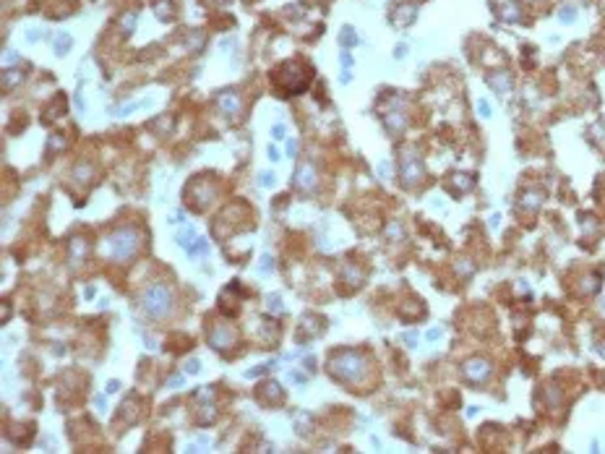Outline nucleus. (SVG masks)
Listing matches in <instances>:
<instances>
[{"instance_id": "nucleus-18", "label": "nucleus", "mask_w": 605, "mask_h": 454, "mask_svg": "<svg viewBox=\"0 0 605 454\" xmlns=\"http://www.w3.org/2000/svg\"><path fill=\"white\" fill-rule=\"evenodd\" d=\"M501 18L506 21V24H519V21H522V11H519V6L514 3V0H506L504 8H501Z\"/></svg>"}, {"instance_id": "nucleus-22", "label": "nucleus", "mask_w": 605, "mask_h": 454, "mask_svg": "<svg viewBox=\"0 0 605 454\" xmlns=\"http://www.w3.org/2000/svg\"><path fill=\"white\" fill-rule=\"evenodd\" d=\"M186 251H188V256L191 259H201V256H206V251H209V243H206V238H196L188 248H186Z\"/></svg>"}, {"instance_id": "nucleus-54", "label": "nucleus", "mask_w": 605, "mask_h": 454, "mask_svg": "<svg viewBox=\"0 0 605 454\" xmlns=\"http://www.w3.org/2000/svg\"><path fill=\"white\" fill-rule=\"evenodd\" d=\"M94 405H97V410H104V397H97Z\"/></svg>"}, {"instance_id": "nucleus-24", "label": "nucleus", "mask_w": 605, "mask_h": 454, "mask_svg": "<svg viewBox=\"0 0 605 454\" xmlns=\"http://www.w3.org/2000/svg\"><path fill=\"white\" fill-rule=\"evenodd\" d=\"M266 306H269V311L272 313H284V300H282V295L279 292H269L266 295Z\"/></svg>"}, {"instance_id": "nucleus-48", "label": "nucleus", "mask_w": 605, "mask_h": 454, "mask_svg": "<svg viewBox=\"0 0 605 454\" xmlns=\"http://www.w3.org/2000/svg\"><path fill=\"white\" fill-rule=\"evenodd\" d=\"M305 425H308V415H305V413H300V415H298V431H300V434L305 431Z\"/></svg>"}, {"instance_id": "nucleus-53", "label": "nucleus", "mask_w": 605, "mask_h": 454, "mask_svg": "<svg viewBox=\"0 0 605 454\" xmlns=\"http://www.w3.org/2000/svg\"><path fill=\"white\" fill-rule=\"evenodd\" d=\"M144 345H146L149 350H154V347H156V342H154V339H151V337H144Z\"/></svg>"}, {"instance_id": "nucleus-28", "label": "nucleus", "mask_w": 605, "mask_h": 454, "mask_svg": "<svg viewBox=\"0 0 605 454\" xmlns=\"http://www.w3.org/2000/svg\"><path fill=\"white\" fill-rule=\"evenodd\" d=\"M92 175H94V167H92V165H84V162H81V165L73 167V178H76V180H89Z\"/></svg>"}, {"instance_id": "nucleus-55", "label": "nucleus", "mask_w": 605, "mask_h": 454, "mask_svg": "<svg viewBox=\"0 0 605 454\" xmlns=\"http://www.w3.org/2000/svg\"><path fill=\"white\" fill-rule=\"evenodd\" d=\"M303 363H305V368H313V366H316V360H313V358H310V355H308V358H305V360H303Z\"/></svg>"}, {"instance_id": "nucleus-19", "label": "nucleus", "mask_w": 605, "mask_h": 454, "mask_svg": "<svg viewBox=\"0 0 605 454\" xmlns=\"http://www.w3.org/2000/svg\"><path fill=\"white\" fill-rule=\"evenodd\" d=\"M339 44H342V50H350V47H355V44H360V34L347 24V27L339 29Z\"/></svg>"}, {"instance_id": "nucleus-11", "label": "nucleus", "mask_w": 605, "mask_h": 454, "mask_svg": "<svg viewBox=\"0 0 605 454\" xmlns=\"http://www.w3.org/2000/svg\"><path fill=\"white\" fill-rule=\"evenodd\" d=\"M293 186L300 188V191H313L316 188V170L310 165H300L293 175Z\"/></svg>"}, {"instance_id": "nucleus-33", "label": "nucleus", "mask_w": 605, "mask_h": 454, "mask_svg": "<svg viewBox=\"0 0 605 454\" xmlns=\"http://www.w3.org/2000/svg\"><path fill=\"white\" fill-rule=\"evenodd\" d=\"M269 368H272V363H264V366L248 368V371H245V379H258V376H261V373H266Z\"/></svg>"}, {"instance_id": "nucleus-49", "label": "nucleus", "mask_w": 605, "mask_h": 454, "mask_svg": "<svg viewBox=\"0 0 605 454\" xmlns=\"http://www.w3.org/2000/svg\"><path fill=\"white\" fill-rule=\"evenodd\" d=\"M94 295H97L94 285H86V290H84V298H86V300H94Z\"/></svg>"}, {"instance_id": "nucleus-5", "label": "nucleus", "mask_w": 605, "mask_h": 454, "mask_svg": "<svg viewBox=\"0 0 605 454\" xmlns=\"http://www.w3.org/2000/svg\"><path fill=\"white\" fill-rule=\"evenodd\" d=\"M420 180H423V162H420L417 152L412 146H407L399 157V183L407 191H412Z\"/></svg>"}, {"instance_id": "nucleus-31", "label": "nucleus", "mask_w": 605, "mask_h": 454, "mask_svg": "<svg viewBox=\"0 0 605 454\" xmlns=\"http://www.w3.org/2000/svg\"><path fill=\"white\" fill-rule=\"evenodd\" d=\"M63 144H65V139H63V136H60V133H52V136H50V139H47V146H50V154H55V152H58V149H60Z\"/></svg>"}, {"instance_id": "nucleus-25", "label": "nucleus", "mask_w": 605, "mask_h": 454, "mask_svg": "<svg viewBox=\"0 0 605 454\" xmlns=\"http://www.w3.org/2000/svg\"><path fill=\"white\" fill-rule=\"evenodd\" d=\"M558 21H561V24H574L576 21V6H561L558 8Z\"/></svg>"}, {"instance_id": "nucleus-14", "label": "nucleus", "mask_w": 605, "mask_h": 454, "mask_svg": "<svg viewBox=\"0 0 605 454\" xmlns=\"http://www.w3.org/2000/svg\"><path fill=\"white\" fill-rule=\"evenodd\" d=\"M472 186H475V175H469V172H452L449 175V188L454 193H467Z\"/></svg>"}, {"instance_id": "nucleus-47", "label": "nucleus", "mask_w": 605, "mask_h": 454, "mask_svg": "<svg viewBox=\"0 0 605 454\" xmlns=\"http://www.w3.org/2000/svg\"><path fill=\"white\" fill-rule=\"evenodd\" d=\"M298 141H287V157H298Z\"/></svg>"}, {"instance_id": "nucleus-27", "label": "nucleus", "mask_w": 605, "mask_h": 454, "mask_svg": "<svg viewBox=\"0 0 605 454\" xmlns=\"http://www.w3.org/2000/svg\"><path fill=\"white\" fill-rule=\"evenodd\" d=\"M258 271H261L264 277H269V274L274 271V259L269 256V254H264V256L258 259Z\"/></svg>"}, {"instance_id": "nucleus-50", "label": "nucleus", "mask_w": 605, "mask_h": 454, "mask_svg": "<svg viewBox=\"0 0 605 454\" xmlns=\"http://www.w3.org/2000/svg\"><path fill=\"white\" fill-rule=\"evenodd\" d=\"M266 154H269V160H272V162H277V160H279V149H277V146H269V152H266Z\"/></svg>"}, {"instance_id": "nucleus-46", "label": "nucleus", "mask_w": 605, "mask_h": 454, "mask_svg": "<svg viewBox=\"0 0 605 454\" xmlns=\"http://www.w3.org/2000/svg\"><path fill=\"white\" fill-rule=\"evenodd\" d=\"M405 55H407V44L402 42V44H397V47H394V58L399 60V58H405Z\"/></svg>"}, {"instance_id": "nucleus-42", "label": "nucleus", "mask_w": 605, "mask_h": 454, "mask_svg": "<svg viewBox=\"0 0 605 454\" xmlns=\"http://www.w3.org/2000/svg\"><path fill=\"white\" fill-rule=\"evenodd\" d=\"M201 449H209V441H206V436H198V441L188 446V451H201Z\"/></svg>"}, {"instance_id": "nucleus-2", "label": "nucleus", "mask_w": 605, "mask_h": 454, "mask_svg": "<svg viewBox=\"0 0 605 454\" xmlns=\"http://www.w3.org/2000/svg\"><path fill=\"white\" fill-rule=\"evenodd\" d=\"M326 368H329L331 379L350 384V381H357V379H363L368 373V358L363 352H357V350H342V352H334L329 358Z\"/></svg>"}, {"instance_id": "nucleus-29", "label": "nucleus", "mask_w": 605, "mask_h": 454, "mask_svg": "<svg viewBox=\"0 0 605 454\" xmlns=\"http://www.w3.org/2000/svg\"><path fill=\"white\" fill-rule=\"evenodd\" d=\"M120 29H123L125 34H130L133 29H136V13H133V11H130V13H125V16L120 18Z\"/></svg>"}, {"instance_id": "nucleus-43", "label": "nucleus", "mask_w": 605, "mask_h": 454, "mask_svg": "<svg viewBox=\"0 0 605 454\" xmlns=\"http://www.w3.org/2000/svg\"><path fill=\"white\" fill-rule=\"evenodd\" d=\"M443 332H441V326H433V329H428V334H425V339L428 342H438V337H441Z\"/></svg>"}, {"instance_id": "nucleus-13", "label": "nucleus", "mask_w": 605, "mask_h": 454, "mask_svg": "<svg viewBox=\"0 0 605 454\" xmlns=\"http://www.w3.org/2000/svg\"><path fill=\"white\" fill-rule=\"evenodd\" d=\"M543 201H545V193L540 188H524L522 196H519V209L522 212H537Z\"/></svg>"}, {"instance_id": "nucleus-6", "label": "nucleus", "mask_w": 605, "mask_h": 454, "mask_svg": "<svg viewBox=\"0 0 605 454\" xmlns=\"http://www.w3.org/2000/svg\"><path fill=\"white\" fill-rule=\"evenodd\" d=\"M490 373H493V363L488 358H469L462 366V376L469 384H485L490 379Z\"/></svg>"}, {"instance_id": "nucleus-26", "label": "nucleus", "mask_w": 605, "mask_h": 454, "mask_svg": "<svg viewBox=\"0 0 605 454\" xmlns=\"http://www.w3.org/2000/svg\"><path fill=\"white\" fill-rule=\"evenodd\" d=\"M196 238H198V235H196V230H193V227H186V230H180V233L175 235V240L180 243V245H186V248H188V245H191Z\"/></svg>"}, {"instance_id": "nucleus-51", "label": "nucleus", "mask_w": 605, "mask_h": 454, "mask_svg": "<svg viewBox=\"0 0 605 454\" xmlns=\"http://www.w3.org/2000/svg\"><path fill=\"white\" fill-rule=\"evenodd\" d=\"M378 175H381V178H389V162H381V165H378Z\"/></svg>"}, {"instance_id": "nucleus-4", "label": "nucleus", "mask_w": 605, "mask_h": 454, "mask_svg": "<svg viewBox=\"0 0 605 454\" xmlns=\"http://www.w3.org/2000/svg\"><path fill=\"white\" fill-rule=\"evenodd\" d=\"M141 308H144L146 316H151V319H162V316H167L170 308H172V290L165 282L149 285L141 295Z\"/></svg>"}, {"instance_id": "nucleus-16", "label": "nucleus", "mask_w": 605, "mask_h": 454, "mask_svg": "<svg viewBox=\"0 0 605 454\" xmlns=\"http://www.w3.org/2000/svg\"><path fill=\"white\" fill-rule=\"evenodd\" d=\"M146 105H151V99H139V102H123V105H118V107H110V112H113L115 118H125V115H130V112H136V110H141V107H146Z\"/></svg>"}, {"instance_id": "nucleus-30", "label": "nucleus", "mask_w": 605, "mask_h": 454, "mask_svg": "<svg viewBox=\"0 0 605 454\" xmlns=\"http://www.w3.org/2000/svg\"><path fill=\"white\" fill-rule=\"evenodd\" d=\"M478 115L485 118V120L493 118V110H490V102H488V99H478Z\"/></svg>"}, {"instance_id": "nucleus-41", "label": "nucleus", "mask_w": 605, "mask_h": 454, "mask_svg": "<svg viewBox=\"0 0 605 454\" xmlns=\"http://www.w3.org/2000/svg\"><path fill=\"white\" fill-rule=\"evenodd\" d=\"M284 136H287V131H284V125H282V123L272 125V139H274V141H282Z\"/></svg>"}, {"instance_id": "nucleus-45", "label": "nucleus", "mask_w": 605, "mask_h": 454, "mask_svg": "<svg viewBox=\"0 0 605 454\" xmlns=\"http://www.w3.org/2000/svg\"><path fill=\"white\" fill-rule=\"evenodd\" d=\"M104 392H107V394H115V392H120V381H118V379H115V381H107Z\"/></svg>"}, {"instance_id": "nucleus-1", "label": "nucleus", "mask_w": 605, "mask_h": 454, "mask_svg": "<svg viewBox=\"0 0 605 454\" xmlns=\"http://www.w3.org/2000/svg\"><path fill=\"white\" fill-rule=\"evenodd\" d=\"M310 68L303 65L300 60H287L279 68L272 71V84L277 86L279 97H290V94H303L308 84H310Z\"/></svg>"}, {"instance_id": "nucleus-34", "label": "nucleus", "mask_w": 605, "mask_h": 454, "mask_svg": "<svg viewBox=\"0 0 605 454\" xmlns=\"http://www.w3.org/2000/svg\"><path fill=\"white\" fill-rule=\"evenodd\" d=\"M386 238H391V240H397V238L402 240V238H405V230H402V224H397V222H394V224H389Z\"/></svg>"}, {"instance_id": "nucleus-44", "label": "nucleus", "mask_w": 605, "mask_h": 454, "mask_svg": "<svg viewBox=\"0 0 605 454\" xmlns=\"http://www.w3.org/2000/svg\"><path fill=\"white\" fill-rule=\"evenodd\" d=\"M39 37H44V32H42V29H27V39H29L32 44H34Z\"/></svg>"}, {"instance_id": "nucleus-10", "label": "nucleus", "mask_w": 605, "mask_h": 454, "mask_svg": "<svg viewBox=\"0 0 605 454\" xmlns=\"http://www.w3.org/2000/svg\"><path fill=\"white\" fill-rule=\"evenodd\" d=\"M485 81H488V86H490L498 97H504V94L511 92V73L504 71V68H498V71H488V73H485Z\"/></svg>"}, {"instance_id": "nucleus-9", "label": "nucleus", "mask_w": 605, "mask_h": 454, "mask_svg": "<svg viewBox=\"0 0 605 454\" xmlns=\"http://www.w3.org/2000/svg\"><path fill=\"white\" fill-rule=\"evenodd\" d=\"M232 342H235V332H232L227 324H214V326L209 329V347H214V350H227Z\"/></svg>"}, {"instance_id": "nucleus-12", "label": "nucleus", "mask_w": 605, "mask_h": 454, "mask_svg": "<svg viewBox=\"0 0 605 454\" xmlns=\"http://www.w3.org/2000/svg\"><path fill=\"white\" fill-rule=\"evenodd\" d=\"M417 3H402L399 8H394V13H391V21L397 27H410V24H415V18H417Z\"/></svg>"}, {"instance_id": "nucleus-7", "label": "nucleus", "mask_w": 605, "mask_h": 454, "mask_svg": "<svg viewBox=\"0 0 605 454\" xmlns=\"http://www.w3.org/2000/svg\"><path fill=\"white\" fill-rule=\"evenodd\" d=\"M217 105H219V110L225 112L227 118H238L240 110H243L240 94L235 92V89H219V92H217Z\"/></svg>"}, {"instance_id": "nucleus-38", "label": "nucleus", "mask_w": 605, "mask_h": 454, "mask_svg": "<svg viewBox=\"0 0 605 454\" xmlns=\"http://www.w3.org/2000/svg\"><path fill=\"white\" fill-rule=\"evenodd\" d=\"M339 63H342V71H350V68L355 65V58L350 55V50H342V55H339Z\"/></svg>"}, {"instance_id": "nucleus-40", "label": "nucleus", "mask_w": 605, "mask_h": 454, "mask_svg": "<svg viewBox=\"0 0 605 454\" xmlns=\"http://www.w3.org/2000/svg\"><path fill=\"white\" fill-rule=\"evenodd\" d=\"M198 371H201V363H198L196 358L186 360V366H183V373H191V376H193V373H198Z\"/></svg>"}, {"instance_id": "nucleus-3", "label": "nucleus", "mask_w": 605, "mask_h": 454, "mask_svg": "<svg viewBox=\"0 0 605 454\" xmlns=\"http://www.w3.org/2000/svg\"><path fill=\"white\" fill-rule=\"evenodd\" d=\"M139 245H141L139 230H133V227H120V230H115L104 240L102 248H104V256L110 261H130L139 254Z\"/></svg>"}, {"instance_id": "nucleus-21", "label": "nucleus", "mask_w": 605, "mask_h": 454, "mask_svg": "<svg viewBox=\"0 0 605 454\" xmlns=\"http://www.w3.org/2000/svg\"><path fill=\"white\" fill-rule=\"evenodd\" d=\"M21 81H24V71H21V68H6L3 71V86L6 89H16Z\"/></svg>"}, {"instance_id": "nucleus-23", "label": "nucleus", "mask_w": 605, "mask_h": 454, "mask_svg": "<svg viewBox=\"0 0 605 454\" xmlns=\"http://www.w3.org/2000/svg\"><path fill=\"white\" fill-rule=\"evenodd\" d=\"M154 13H156V18H160V21H170L172 13H175V8L170 6V0H156V3H154Z\"/></svg>"}, {"instance_id": "nucleus-15", "label": "nucleus", "mask_w": 605, "mask_h": 454, "mask_svg": "<svg viewBox=\"0 0 605 454\" xmlns=\"http://www.w3.org/2000/svg\"><path fill=\"white\" fill-rule=\"evenodd\" d=\"M63 102H65V97H63V94H58V97L50 102V110H44V112H42V123H52L58 115H63V112L68 110V107H65Z\"/></svg>"}, {"instance_id": "nucleus-20", "label": "nucleus", "mask_w": 605, "mask_h": 454, "mask_svg": "<svg viewBox=\"0 0 605 454\" xmlns=\"http://www.w3.org/2000/svg\"><path fill=\"white\" fill-rule=\"evenodd\" d=\"M339 280H342V282H347L350 287H357V285H360L365 277H363V271H360V269H355V266H345V269L339 271Z\"/></svg>"}, {"instance_id": "nucleus-37", "label": "nucleus", "mask_w": 605, "mask_h": 454, "mask_svg": "<svg viewBox=\"0 0 605 454\" xmlns=\"http://www.w3.org/2000/svg\"><path fill=\"white\" fill-rule=\"evenodd\" d=\"M290 381L295 384V387H305V381H308V376L303 373V371H290Z\"/></svg>"}, {"instance_id": "nucleus-32", "label": "nucleus", "mask_w": 605, "mask_h": 454, "mask_svg": "<svg viewBox=\"0 0 605 454\" xmlns=\"http://www.w3.org/2000/svg\"><path fill=\"white\" fill-rule=\"evenodd\" d=\"M274 180H277V178H274V172H272V170L258 172V183H261L264 188H272V186H274Z\"/></svg>"}, {"instance_id": "nucleus-39", "label": "nucleus", "mask_w": 605, "mask_h": 454, "mask_svg": "<svg viewBox=\"0 0 605 454\" xmlns=\"http://www.w3.org/2000/svg\"><path fill=\"white\" fill-rule=\"evenodd\" d=\"M183 384H186V376H183V373H175L172 379H167V389H180Z\"/></svg>"}, {"instance_id": "nucleus-17", "label": "nucleus", "mask_w": 605, "mask_h": 454, "mask_svg": "<svg viewBox=\"0 0 605 454\" xmlns=\"http://www.w3.org/2000/svg\"><path fill=\"white\" fill-rule=\"evenodd\" d=\"M71 47H73V37H71V34H65V32H60V34H55V42H52V50H55V55H58V58H63V55H68V53H71Z\"/></svg>"}, {"instance_id": "nucleus-8", "label": "nucleus", "mask_w": 605, "mask_h": 454, "mask_svg": "<svg viewBox=\"0 0 605 454\" xmlns=\"http://www.w3.org/2000/svg\"><path fill=\"white\" fill-rule=\"evenodd\" d=\"M256 397L264 402V405H282L284 402V392H282V387H279V381H274V379H266L261 387L256 389Z\"/></svg>"}, {"instance_id": "nucleus-35", "label": "nucleus", "mask_w": 605, "mask_h": 454, "mask_svg": "<svg viewBox=\"0 0 605 454\" xmlns=\"http://www.w3.org/2000/svg\"><path fill=\"white\" fill-rule=\"evenodd\" d=\"M212 387H201V389H196V402H212Z\"/></svg>"}, {"instance_id": "nucleus-36", "label": "nucleus", "mask_w": 605, "mask_h": 454, "mask_svg": "<svg viewBox=\"0 0 605 454\" xmlns=\"http://www.w3.org/2000/svg\"><path fill=\"white\" fill-rule=\"evenodd\" d=\"M3 63H6V68H16L18 53H16V50H6V53H3Z\"/></svg>"}, {"instance_id": "nucleus-52", "label": "nucleus", "mask_w": 605, "mask_h": 454, "mask_svg": "<svg viewBox=\"0 0 605 454\" xmlns=\"http://www.w3.org/2000/svg\"><path fill=\"white\" fill-rule=\"evenodd\" d=\"M405 342H407L410 347H415V345H417V339H415V334H412V332H410V334L405 337Z\"/></svg>"}]
</instances>
